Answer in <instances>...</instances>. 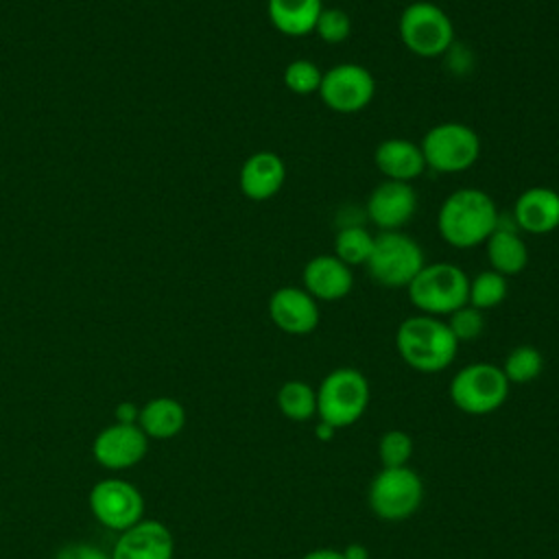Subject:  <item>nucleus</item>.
I'll return each instance as SVG.
<instances>
[{
	"label": "nucleus",
	"mask_w": 559,
	"mask_h": 559,
	"mask_svg": "<svg viewBox=\"0 0 559 559\" xmlns=\"http://www.w3.org/2000/svg\"><path fill=\"white\" fill-rule=\"evenodd\" d=\"M400 358L419 373H439L450 367L459 352V341L445 319L430 314L406 317L395 332Z\"/></svg>",
	"instance_id": "2"
},
{
	"label": "nucleus",
	"mask_w": 559,
	"mask_h": 559,
	"mask_svg": "<svg viewBox=\"0 0 559 559\" xmlns=\"http://www.w3.org/2000/svg\"><path fill=\"white\" fill-rule=\"evenodd\" d=\"M175 539L170 528L157 520H140L120 533L111 559H173Z\"/></svg>",
	"instance_id": "15"
},
{
	"label": "nucleus",
	"mask_w": 559,
	"mask_h": 559,
	"mask_svg": "<svg viewBox=\"0 0 559 559\" xmlns=\"http://www.w3.org/2000/svg\"><path fill=\"white\" fill-rule=\"evenodd\" d=\"M317 94L336 114H358L373 100L376 79L365 66L345 61L323 72Z\"/></svg>",
	"instance_id": "10"
},
{
	"label": "nucleus",
	"mask_w": 559,
	"mask_h": 559,
	"mask_svg": "<svg viewBox=\"0 0 559 559\" xmlns=\"http://www.w3.org/2000/svg\"><path fill=\"white\" fill-rule=\"evenodd\" d=\"M92 515L111 531H127L138 524L144 513V498L140 489L124 478H103L87 496Z\"/></svg>",
	"instance_id": "11"
},
{
	"label": "nucleus",
	"mask_w": 559,
	"mask_h": 559,
	"mask_svg": "<svg viewBox=\"0 0 559 559\" xmlns=\"http://www.w3.org/2000/svg\"><path fill=\"white\" fill-rule=\"evenodd\" d=\"M321 79H323L321 68L310 59H293L284 68V74H282V81H284L286 90L297 94V96L317 94L319 85H321Z\"/></svg>",
	"instance_id": "27"
},
{
	"label": "nucleus",
	"mask_w": 559,
	"mask_h": 559,
	"mask_svg": "<svg viewBox=\"0 0 559 559\" xmlns=\"http://www.w3.org/2000/svg\"><path fill=\"white\" fill-rule=\"evenodd\" d=\"M500 225L496 201L480 188H459L443 199L437 212V231L443 242L456 249H472Z\"/></svg>",
	"instance_id": "1"
},
{
	"label": "nucleus",
	"mask_w": 559,
	"mask_h": 559,
	"mask_svg": "<svg viewBox=\"0 0 559 559\" xmlns=\"http://www.w3.org/2000/svg\"><path fill=\"white\" fill-rule=\"evenodd\" d=\"M148 437L138 424H111L103 428L92 441V454L98 465L107 469H127L144 459Z\"/></svg>",
	"instance_id": "13"
},
{
	"label": "nucleus",
	"mask_w": 559,
	"mask_h": 559,
	"mask_svg": "<svg viewBox=\"0 0 559 559\" xmlns=\"http://www.w3.org/2000/svg\"><path fill=\"white\" fill-rule=\"evenodd\" d=\"M376 168L384 179L411 183L426 170L421 146L406 138H386L373 151Z\"/></svg>",
	"instance_id": "19"
},
{
	"label": "nucleus",
	"mask_w": 559,
	"mask_h": 559,
	"mask_svg": "<svg viewBox=\"0 0 559 559\" xmlns=\"http://www.w3.org/2000/svg\"><path fill=\"white\" fill-rule=\"evenodd\" d=\"M450 332L454 334V338L459 343H467V341H474L483 334L485 330V314L483 310L465 304L461 308H456L452 314H448L445 319Z\"/></svg>",
	"instance_id": "30"
},
{
	"label": "nucleus",
	"mask_w": 559,
	"mask_h": 559,
	"mask_svg": "<svg viewBox=\"0 0 559 559\" xmlns=\"http://www.w3.org/2000/svg\"><path fill=\"white\" fill-rule=\"evenodd\" d=\"M397 31L404 48L424 59L443 55L454 41V24L450 15L428 0L406 4L400 13Z\"/></svg>",
	"instance_id": "8"
},
{
	"label": "nucleus",
	"mask_w": 559,
	"mask_h": 559,
	"mask_svg": "<svg viewBox=\"0 0 559 559\" xmlns=\"http://www.w3.org/2000/svg\"><path fill=\"white\" fill-rule=\"evenodd\" d=\"M55 559H111L105 550H100L98 546L92 544H66L63 548L57 550Z\"/></svg>",
	"instance_id": "31"
},
{
	"label": "nucleus",
	"mask_w": 559,
	"mask_h": 559,
	"mask_svg": "<svg viewBox=\"0 0 559 559\" xmlns=\"http://www.w3.org/2000/svg\"><path fill=\"white\" fill-rule=\"evenodd\" d=\"M277 408L290 421H308L317 415V389L304 380H286L277 391Z\"/></svg>",
	"instance_id": "23"
},
{
	"label": "nucleus",
	"mask_w": 559,
	"mask_h": 559,
	"mask_svg": "<svg viewBox=\"0 0 559 559\" xmlns=\"http://www.w3.org/2000/svg\"><path fill=\"white\" fill-rule=\"evenodd\" d=\"M334 432H336V428L330 426V424H325V421H321V419H319V424L314 426V435H317V439H321V441H330V439L334 437Z\"/></svg>",
	"instance_id": "35"
},
{
	"label": "nucleus",
	"mask_w": 559,
	"mask_h": 559,
	"mask_svg": "<svg viewBox=\"0 0 559 559\" xmlns=\"http://www.w3.org/2000/svg\"><path fill=\"white\" fill-rule=\"evenodd\" d=\"M269 317L286 334L304 336L321 321L319 301L304 286H280L269 297Z\"/></svg>",
	"instance_id": "14"
},
{
	"label": "nucleus",
	"mask_w": 559,
	"mask_h": 559,
	"mask_svg": "<svg viewBox=\"0 0 559 559\" xmlns=\"http://www.w3.org/2000/svg\"><path fill=\"white\" fill-rule=\"evenodd\" d=\"M509 380L493 362H469L459 369L448 386L452 404L467 415H489L509 397Z\"/></svg>",
	"instance_id": "6"
},
{
	"label": "nucleus",
	"mask_w": 559,
	"mask_h": 559,
	"mask_svg": "<svg viewBox=\"0 0 559 559\" xmlns=\"http://www.w3.org/2000/svg\"><path fill=\"white\" fill-rule=\"evenodd\" d=\"M417 212V192L413 183L382 179L367 199V218L380 231H402Z\"/></svg>",
	"instance_id": "12"
},
{
	"label": "nucleus",
	"mask_w": 559,
	"mask_h": 559,
	"mask_svg": "<svg viewBox=\"0 0 559 559\" xmlns=\"http://www.w3.org/2000/svg\"><path fill=\"white\" fill-rule=\"evenodd\" d=\"M424 264V251L415 238L404 231H378L365 269L384 288H406Z\"/></svg>",
	"instance_id": "5"
},
{
	"label": "nucleus",
	"mask_w": 559,
	"mask_h": 559,
	"mask_svg": "<svg viewBox=\"0 0 559 559\" xmlns=\"http://www.w3.org/2000/svg\"><path fill=\"white\" fill-rule=\"evenodd\" d=\"M507 293H509L507 277L487 269V271H480L478 275L469 277L467 304L485 312V310L500 306L507 299Z\"/></svg>",
	"instance_id": "25"
},
{
	"label": "nucleus",
	"mask_w": 559,
	"mask_h": 559,
	"mask_svg": "<svg viewBox=\"0 0 559 559\" xmlns=\"http://www.w3.org/2000/svg\"><path fill=\"white\" fill-rule=\"evenodd\" d=\"M286 183V164L273 151L251 153L238 173L240 192L251 201H266L275 197Z\"/></svg>",
	"instance_id": "17"
},
{
	"label": "nucleus",
	"mask_w": 559,
	"mask_h": 559,
	"mask_svg": "<svg viewBox=\"0 0 559 559\" xmlns=\"http://www.w3.org/2000/svg\"><path fill=\"white\" fill-rule=\"evenodd\" d=\"M301 559H345V557L336 548H317V550L306 552Z\"/></svg>",
	"instance_id": "34"
},
{
	"label": "nucleus",
	"mask_w": 559,
	"mask_h": 559,
	"mask_svg": "<svg viewBox=\"0 0 559 559\" xmlns=\"http://www.w3.org/2000/svg\"><path fill=\"white\" fill-rule=\"evenodd\" d=\"M138 415H140V406H135L133 402H120L114 408V417L118 424H138Z\"/></svg>",
	"instance_id": "32"
},
{
	"label": "nucleus",
	"mask_w": 559,
	"mask_h": 559,
	"mask_svg": "<svg viewBox=\"0 0 559 559\" xmlns=\"http://www.w3.org/2000/svg\"><path fill=\"white\" fill-rule=\"evenodd\" d=\"M426 168L441 175L469 170L480 157L478 133L463 122H439L419 142Z\"/></svg>",
	"instance_id": "7"
},
{
	"label": "nucleus",
	"mask_w": 559,
	"mask_h": 559,
	"mask_svg": "<svg viewBox=\"0 0 559 559\" xmlns=\"http://www.w3.org/2000/svg\"><path fill=\"white\" fill-rule=\"evenodd\" d=\"M301 286L317 301H336L352 293L354 271L334 253H321L306 262L301 271Z\"/></svg>",
	"instance_id": "16"
},
{
	"label": "nucleus",
	"mask_w": 559,
	"mask_h": 559,
	"mask_svg": "<svg viewBox=\"0 0 559 559\" xmlns=\"http://www.w3.org/2000/svg\"><path fill=\"white\" fill-rule=\"evenodd\" d=\"M138 426L148 439L166 441L177 437L186 426V408L179 400L159 395L151 397L138 415Z\"/></svg>",
	"instance_id": "21"
},
{
	"label": "nucleus",
	"mask_w": 559,
	"mask_h": 559,
	"mask_svg": "<svg viewBox=\"0 0 559 559\" xmlns=\"http://www.w3.org/2000/svg\"><path fill=\"white\" fill-rule=\"evenodd\" d=\"M0 520H2V513H0Z\"/></svg>",
	"instance_id": "36"
},
{
	"label": "nucleus",
	"mask_w": 559,
	"mask_h": 559,
	"mask_svg": "<svg viewBox=\"0 0 559 559\" xmlns=\"http://www.w3.org/2000/svg\"><path fill=\"white\" fill-rule=\"evenodd\" d=\"M500 369L507 376L509 384H526L539 378V373L544 371V356L533 345H518L507 354Z\"/></svg>",
	"instance_id": "26"
},
{
	"label": "nucleus",
	"mask_w": 559,
	"mask_h": 559,
	"mask_svg": "<svg viewBox=\"0 0 559 559\" xmlns=\"http://www.w3.org/2000/svg\"><path fill=\"white\" fill-rule=\"evenodd\" d=\"M369 509L386 522H402L411 518L424 500V483L415 469L382 467L367 491Z\"/></svg>",
	"instance_id": "9"
},
{
	"label": "nucleus",
	"mask_w": 559,
	"mask_h": 559,
	"mask_svg": "<svg viewBox=\"0 0 559 559\" xmlns=\"http://www.w3.org/2000/svg\"><path fill=\"white\" fill-rule=\"evenodd\" d=\"M323 0H266V13L275 31L288 37H304L314 31Z\"/></svg>",
	"instance_id": "22"
},
{
	"label": "nucleus",
	"mask_w": 559,
	"mask_h": 559,
	"mask_svg": "<svg viewBox=\"0 0 559 559\" xmlns=\"http://www.w3.org/2000/svg\"><path fill=\"white\" fill-rule=\"evenodd\" d=\"M485 251L489 269L504 277L520 275L528 264V247L524 238L518 234L515 227H504L502 221L485 240Z\"/></svg>",
	"instance_id": "20"
},
{
	"label": "nucleus",
	"mask_w": 559,
	"mask_h": 559,
	"mask_svg": "<svg viewBox=\"0 0 559 559\" xmlns=\"http://www.w3.org/2000/svg\"><path fill=\"white\" fill-rule=\"evenodd\" d=\"M312 33H317V37L330 46L343 44L352 33V20L338 7H323Z\"/></svg>",
	"instance_id": "29"
},
{
	"label": "nucleus",
	"mask_w": 559,
	"mask_h": 559,
	"mask_svg": "<svg viewBox=\"0 0 559 559\" xmlns=\"http://www.w3.org/2000/svg\"><path fill=\"white\" fill-rule=\"evenodd\" d=\"M413 454V439L406 430L393 428L382 432L378 441V456L382 467H404Z\"/></svg>",
	"instance_id": "28"
},
{
	"label": "nucleus",
	"mask_w": 559,
	"mask_h": 559,
	"mask_svg": "<svg viewBox=\"0 0 559 559\" xmlns=\"http://www.w3.org/2000/svg\"><path fill=\"white\" fill-rule=\"evenodd\" d=\"M343 557L345 559H369V550H367V546L365 544H347L343 550Z\"/></svg>",
	"instance_id": "33"
},
{
	"label": "nucleus",
	"mask_w": 559,
	"mask_h": 559,
	"mask_svg": "<svg viewBox=\"0 0 559 559\" xmlns=\"http://www.w3.org/2000/svg\"><path fill=\"white\" fill-rule=\"evenodd\" d=\"M469 277L452 262H430L406 286L411 304L430 317H448L467 304Z\"/></svg>",
	"instance_id": "3"
},
{
	"label": "nucleus",
	"mask_w": 559,
	"mask_h": 559,
	"mask_svg": "<svg viewBox=\"0 0 559 559\" xmlns=\"http://www.w3.org/2000/svg\"><path fill=\"white\" fill-rule=\"evenodd\" d=\"M373 240H376V236L369 229H365L360 225H347L336 231L332 253L338 260H343L347 266H356V264L365 266L371 255Z\"/></svg>",
	"instance_id": "24"
},
{
	"label": "nucleus",
	"mask_w": 559,
	"mask_h": 559,
	"mask_svg": "<svg viewBox=\"0 0 559 559\" xmlns=\"http://www.w3.org/2000/svg\"><path fill=\"white\" fill-rule=\"evenodd\" d=\"M369 397V382L358 369H332L317 389V417L336 430L354 426L365 415Z\"/></svg>",
	"instance_id": "4"
},
{
	"label": "nucleus",
	"mask_w": 559,
	"mask_h": 559,
	"mask_svg": "<svg viewBox=\"0 0 559 559\" xmlns=\"http://www.w3.org/2000/svg\"><path fill=\"white\" fill-rule=\"evenodd\" d=\"M513 225L520 231L544 236L559 227V192L546 186L526 188L513 205Z\"/></svg>",
	"instance_id": "18"
}]
</instances>
